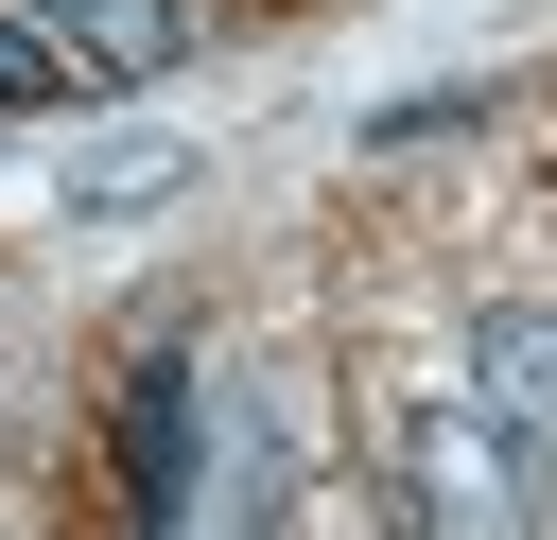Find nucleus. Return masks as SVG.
<instances>
[{"instance_id": "5", "label": "nucleus", "mask_w": 557, "mask_h": 540, "mask_svg": "<svg viewBox=\"0 0 557 540\" xmlns=\"http://www.w3.org/2000/svg\"><path fill=\"white\" fill-rule=\"evenodd\" d=\"M17 17L70 52V87H157L191 52V0H17Z\"/></svg>"}, {"instance_id": "2", "label": "nucleus", "mask_w": 557, "mask_h": 540, "mask_svg": "<svg viewBox=\"0 0 557 540\" xmlns=\"http://www.w3.org/2000/svg\"><path fill=\"white\" fill-rule=\"evenodd\" d=\"M191 470H209V366H191V348H139V383H122V488H139V540H174Z\"/></svg>"}, {"instance_id": "3", "label": "nucleus", "mask_w": 557, "mask_h": 540, "mask_svg": "<svg viewBox=\"0 0 557 540\" xmlns=\"http://www.w3.org/2000/svg\"><path fill=\"white\" fill-rule=\"evenodd\" d=\"M278 488H296V435H278V401H209V470H191L174 540H278Z\"/></svg>"}, {"instance_id": "6", "label": "nucleus", "mask_w": 557, "mask_h": 540, "mask_svg": "<svg viewBox=\"0 0 557 540\" xmlns=\"http://www.w3.org/2000/svg\"><path fill=\"white\" fill-rule=\"evenodd\" d=\"M17 105H70V52H52V35L0 0V122H17Z\"/></svg>"}, {"instance_id": "1", "label": "nucleus", "mask_w": 557, "mask_h": 540, "mask_svg": "<svg viewBox=\"0 0 557 540\" xmlns=\"http://www.w3.org/2000/svg\"><path fill=\"white\" fill-rule=\"evenodd\" d=\"M400 540H540V470L505 453L487 401H418L400 418Z\"/></svg>"}, {"instance_id": "4", "label": "nucleus", "mask_w": 557, "mask_h": 540, "mask_svg": "<svg viewBox=\"0 0 557 540\" xmlns=\"http://www.w3.org/2000/svg\"><path fill=\"white\" fill-rule=\"evenodd\" d=\"M470 401H487V418H505V453L557 488V314H522V296H505V314H470Z\"/></svg>"}]
</instances>
